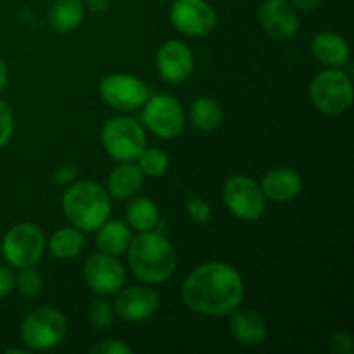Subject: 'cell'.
I'll list each match as a JSON object with an SVG mask.
<instances>
[{
  "label": "cell",
  "mask_w": 354,
  "mask_h": 354,
  "mask_svg": "<svg viewBox=\"0 0 354 354\" xmlns=\"http://www.w3.org/2000/svg\"><path fill=\"white\" fill-rule=\"evenodd\" d=\"M244 280L232 265L207 261L196 266L182 286V301L204 317H228L244 301Z\"/></svg>",
  "instance_id": "1"
},
{
  "label": "cell",
  "mask_w": 354,
  "mask_h": 354,
  "mask_svg": "<svg viewBox=\"0 0 354 354\" xmlns=\"http://www.w3.org/2000/svg\"><path fill=\"white\" fill-rule=\"evenodd\" d=\"M127 254L133 275L149 286L166 282L176 270V252L161 232H138L131 239Z\"/></svg>",
  "instance_id": "2"
},
{
  "label": "cell",
  "mask_w": 354,
  "mask_h": 354,
  "mask_svg": "<svg viewBox=\"0 0 354 354\" xmlns=\"http://www.w3.org/2000/svg\"><path fill=\"white\" fill-rule=\"evenodd\" d=\"M111 196L92 180L75 182L62 196V213L73 227L82 232H95L111 216Z\"/></svg>",
  "instance_id": "3"
},
{
  "label": "cell",
  "mask_w": 354,
  "mask_h": 354,
  "mask_svg": "<svg viewBox=\"0 0 354 354\" xmlns=\"http://www.w3.org/2000/svg\"><path fill=\"white\" fill-rule=\"evenodd\" d=\"M308 95L320 113L339 116L353 106V80L342 68H325L311 80Z\"/></svg>",
  "instance_id": "4"
},
{
  "label": "cell",
  "mask_w": 354,
  "mask_h": 354,
  "mask_svg": "<svg viewBox=\"0 0 354 354\" xmlns=\"http://www.w3.org/2000/svg\"><path fill=\"white\" fill-rule=\"evenodd\" d=\"M104 151L116 161H135L147 145L145 130L130 116H114L104 124L100 133Z\"/></svg>",
  "instance_id": "5"
},
{
  "label": "cell",
  "mask_w": 354,
  "mask_h": 354,
  "mask_svg": "<svg viewBox=\"0 0 354 354\" xmlns=\"http://www.w3.org/2000/svg\"><path fill=\"white\" fill-rule=\"evenodd\" d=\"M68 330V320L59 310L41 306L31 311L21 325V339L30 351L57 348Z\"/></svg>",
  "instance_id": "6"
},
{
  "label": "cell",
  "mask_w": 354,
  "mask_h": 354,
  "mask_svg": "<svg viewBox=\"0 0 354 354\" xmlns=\"http://www.w3.org/2000/svg\"><path fill=\"white\" fill-rule=\"evenodd\" d=\"M45 251V235L35 223H17L2 239V256L12 268L35 266Z\"/></svg>",
  "instance_id": "7"
},
{
  "label": "cell",
  "mask_w": 354,
  "mask_h": 354,
  "mask_svg": "<svg viewBox=\"0 0 354 354\" xmlns=\"http://www.w3.org/2000/svg\"><path fill=\"white\" fill-rule=\"evenodd\" d=\"M223 203L237 220L256 221L266 209L261 185L245 175H232L223 185Z\"/></svg>",
  "instance_id": "8"
},
{
  "label": "cell",
  "mask_w": 354,
  "mask_h": 354,
  "mask_svg": "<svg viewBox=\"0 0 354 354\" xmlns=\"http://www.w3.org/2000/svg\"><path fill=\"white\" fill-rule=\"evenodd\" d=\"M142 107V121L159 138L171 140L185 128V111L175 97L152 95Z\"/></svg>",
  "instance_id": "9"
},
{
  "label": "cell",
  "mask_w": 354,
  "mask_h": 354,
  "mask_svg": "<svg viewBox=\"0 0 354 354\" xmlns=\"http://www.w3.org/2000/svg\"><path fill=\"white\" fill-rule=\"evenodd\" d=\"M100 99L111 107L123 113L138 109L149 99V88L137 76L127 73H113L100 80L99 83Z\"/></svg>",
  "instance_id": "10"
},
{
  "label": "cell",
  "mask_w": 354,
  "mask_h": 354,
  "mask_svg": "<svg viewBox=\"0 0 354 354\" xmlns=\"http://www.w3.org/2000/svg\"><path fill=\"white\" fill-rule=\"evenodd\" d=\"M173 28L189 37H206L218 24L216 10L206 0H173L169 10Z\"/></svg>",
  "instance_id": "11"
},
{
  "label": "cell",
  "mask_w": 354,
  "mask_h": 354,
  "mask_svg": "<svg viewBox=\"0 0 354 354\" xmlns=\"http://www.w3.org/2000/svg\"><path fill=\"white\" fill-rule=\"evenodd\" d=\"M83 279L90 290L99 296H111L123 289L127 282V272L116 256L100 251L88 256L83 266Z\"/></svg>",
  "instance_id": "12"
},
{
  "label": "cell",
  "mask_w": 354,
  "mask_h": 354,
  "mask_svg": "<svg viewBox=\"0 0 354 354\" xmlns=\"http://www.w3.org/2000/svg\"><path fill=\"white\" fill-rule=\"evenodd\" d=\"M114 299V315L130 324H138L151 318L159 310L161 297L158 290L152 289L149 283L145 286H133L118 290Z\"/></svg>",
  "instance_id": "13"
},
{
  "label": "cell",
  "mask_w": 354,
  "mask_h": 354,
  "mask_svg": "<svg viewBox=\"0 0 354 354\" xmlns=\"http://www.w3.org/2000/svg\"><path fill=\"white\" fill-rule=\"evenodd\" d=\"M156 68L165 82L180 85L187 82L194 71V54L189 45L180 40H168L156 55Z\"/></svg>",
  "instance_id": "14"
},
{
  "label": "cell",
  "mask_w": 354,
  "mask_h": 354,
  "mask_svg": "<svg viewBox=\"0 0 354 354\" xmlns=\"http://www.w3.org/2000/svg\"><path fill=\"white\" fill-rule=\"evenodd\" d=\"M258 19L273 40H289L299 30L297 10L287 0H265L259 7Z\"/></svg>",
  "instance_id": "15"
},
{
  "label": "cell",
  "mask_w": 354,
  "mask_h": 354,
  "mask_svg": "<svg viewBox=\"0 0 354 354\" xmlns=\"http://www.w3.org/2000/svg\"><path fill=\"white\" fill-rule=\"evenodd\" d=\"M261 190L266 199L273 203H290L303 192V178L290 168L270 169L261 180Z\"/></svg>",
  "instance_id": "16"
},
{
  "label": "cell",
  "mask_w": 354,
  "mask_h": 354,
  "mask_svg": "<svg viewBox=\"0 0 354 354\" xmlns=\"http://www.w3.org/2000/svg\"><path fill=\"white\" fill-rule=\"evenodd\" d=\"M232 335L244 346L263 344L268 337V324L265 317L254 310H237L228 315Z\"/></svg>",
  "instance_id": "17"
},
{
  "label": "cell",
  "mask_w": 354,
  "mask_h": 354,
  "mask_svg": "<svg viewBox=\"0 0 354 354\" xmlns=\"http://www.w3.org/2000/svg\"><path fill=\"white\" fill-rule=\"evenodd\" d=\"M315 59L325 68H344L351 57L349 44L335 31H322L311 41Z\"/></svg>",
  "instance_id": "18"
},
{
  "label": "cell",
  "mask_w": 354,
  "mask_h": 354,
  "mask_svg": "<svg viewBox=\"0 0 354 354\" xmlns=\"http://www.w3.org/2000/svg\"><path fill=\"white\" fill-rule=\"evenodd\" d=\"M145 175L137 162L123 161L111 171L107 178V194L114 199H131L140 192Z\"/></svg>",
  "instance_id": "19"
},
{
  "label": "cell",
  "mask_w": 354,
  "mask_h": 354,
  "mask_svg": "<svg viewBox=\"0 0 354 354\" xmlns=\"http://www.w3.org/2000/svg\"><path fill=\"white\" fill-rule=\"evenodd\" d=\"M97 248L102 252L111 256L124 254L130 245L133 234H131L130 225L123 223L120 220H107L106 223L97 228Z\"/></svg>",
  "instance_id": "20"
},
{
  "label": "cell",
  "mask_w": 354,
  "mask_h": 354,
  "mask_svg": "<svg viewBox=\"0 0 354 354\" xmlns=\"http://www.w3.org/2000/svg\"><path fill=\"white\" fill-rule=\"evenodd\" d=\"M83 16V0H55L48 10V26L57 33H69L82 24Z\"/></svg>",
  "instance_id": "21"
},
{
  "label": "cell",
  "mask_w": 354,
  "mask_h": 354,
  "mask_svg": "<svg viewBox=\"0 0 354 354\" xmlns=\"http://www.w3.org/2000/svg\"><path fill=\"white\" fill-rule=\"evenodd\" d=\"M159 220H161V214H159L158 204L149 197H135L127 206V221L133 230H154L159 225Z\"/></svg>",
  "instance_id": "22"
},
{
  "label": "cell",
  "mask_w": 354,
  "mask_h": 354,
  "mask_svg": "<svg viewBox=\"0 0 354 354\" xmlns=\"http://www.w3.org/2000/svg\"><path fill=\"white\" fill-rule=\"evenodd\" d=\"M190 121L197 130L209 133L221 127L223 111L216 100L209 99V97H199L190 104Z\"/></svg>",
  "instance_id": "23"
},
{
  "label": "cell",
  "mask_w": 354,
  "mask_h": 354,
  "mask_svg": "<svg viewBox=\"0 0 354 354\" xmlns=\"http://www.w3.org/2000/svg\"><path fill=\"white\" fill-rule=\"evenodd\" d=\"M83 245H85V235L76 227L59 228L52 234L50 242H48L52 256L57 259L76 258L82 252Z\"/></svg>",
  "instance_id": "24"
},
{
  "label": "cell",
  "mask_w": 354,
  "mask_h": 354,
  "mask_svg": "<svg viewBox=\"0 0 354 354\" xmlns=\"http://www.w3.org/2000/svg\"><path fill=\"white\" fill-rule=\"evenodd\" d=\"M135 161H137L142 173L145 176H151V178H159L169 168L168 156H166L165 151H161L158 147H147L145 145V149L140 152V156Z\"/></svg>",
  "instance_id": "25"
},
{
  "label": "cell",
  "mask_w": 354,
  "mask_h": 354,
  "mask_svg": "<svg viewBox=\"0 0 354 354\" xmlns=\"http://www.w3.org/2000/svg\"><path fill=\"white\" fill-rule=\"evenodd\" d=\"M14 287H17L19 294L24 297H37L44 289V279L41 273L38 272L35 266H26V268H19V273L14 280Z\"/></svg>",
  "instance_id": "26"
},
{
  "label": "cell",
  "mask_w": 354,
  "mask_h": 354,
  "mask_svg": "<svg viewBox=\"0 0 354 354\" xmlns=\"http://www.w3.org/2000/svg\"><path fill=\"white\" fill-rule=\"evenodd\" d=\"M86 318H88V324L92 328H95V330H106V328H109L114 322L113 304L107 303L106 299L93 301L88 306Z\"/></svg>",
  "instance_id": "27"
},
{
  "label": "cell",
  "mask_w": 354,
  "mask_h": 354,
  "mask_svg": "<svg viewBox=\"0 0 354 354\" xmlns=\"http://www.w3.org/2000/svg\"><path fill=\"white\" fill-rule=\"evenodd\" d=\"M14 133V114L9 104L0 99V149L9 144Z\"/></svg>",
  "instance_id": "28"
},
{
  "label": "cell",
  "mask_w": 354,
  "mask_h": 354,
  "mask_svg": "<svg viewBox=\"0 0 354 354\" xmlns=\"http://www.w3.org/2000/svg\"><path fill=\"white\" fill-rule=\"evenodd\" d=\"M187 213H189L190 220H194L196 223H207L211 220V216H213L211 206L206 201L201 199V197H192L187 203Z\"/></svg>",
  "instance_id": "29"
},
{
  "label": "cell",
  "mask_w": 354,
  "mask_h": 354,
  "mask_svg": "<svg viewBox=\"0 0 354 354\" xmlns=\"http://www.w3.org/2000/svg\"><path fill=\"white\" fill-rule=\"evenodd\" d=\"M88 353L93 354H131L133 349L128 344H124L123 341H118V339H107V341H100L97 344H93L88 349Z\"/></svg>",
  "instance_id": "30"
},
{
  "label": "cell",
  "mask_w": 354,
  "mask_h": 354,
  "mask_svg": "<svg viewBox=\"0 0 354 354\" xmlns=\"http://www.w3.org/2000/svg\"><path fill=\"white\" fill-rule=\"evenodd\" d=\"M328 348L335 354H353L354 341L353 335L348 332H335L328 339Z\"/></svg>",
  "instance_id": "31"
},
{
  "label": "cell",
  "mask_w": 354,
  "mask_h": 354,
  "mask_svg": "<svg viewBox=\"0 0 354 354\" xmlns=\"http://www.w3.org/2000/svg\"><path fill=\"white\" fill-rule=\"evenodd\" d=\"M14 280H16V275L12 272V266L0 265V299L9 296L10 290L14 289Z\"/></svg>",
  "instance_id": "32"
},
{
  "label": "cell",
  "mask_w": 354,
  "mask_h": 354,
  "mask_svg": "<svg viewBox=\"0 0 354 354\" xmlns=\"http://www.w3.org/2000/svg\"><path fill=\"white\" fill-rule=\"evenodd\" d=\"M290 6L296 10H303V12H310L315 10L322 3V0H287Z\"/></svg>",
  "instance_id": "33"
},
{
  "label": "cell",
  "mask_w": 354,
  "mask_h": 354,
  "mask_svg": "<svg viewBox=\"0 0 354 354\" xmlns=\"http://www.w3.org/2000/svg\"><path fill=\"white\" fill-rule=\"evenodd\" d=\"M75 175H76L75 166H64V168H61L57 173H55L54 178H55V182L61 183V185H64V183L71 182V180L75 178Z\"/></svg>",
  "instance_id": "34"
},
{
  "label": "cell",
  "mask_w": 354,
  "mask_h": 354,
  "mask_svg": "<svg viewBox=\"0 0 354 354\" xmlns=\"http://www.w3.org/2000/svg\"><path fill=\"white\" fill-rule=\"evenodd\" d=\"M83 3H85L92 12L97 14L106 12V10L109 9V0H83Z\"/></svg>",
  "instance_id": "35"
},
{
  "label": "cell",
  "mask_w": 354,
  "mask_h": 354,
  "mask_svg": "<svg viewBox=\"0 0 354 354\" xmlns=\"http://www.w3.org/2000/svg\"><path fill=\"white\" fill-rule=\"evenodd\" d=\"M7 83H9V68H7L3 59H0V92H3Z\"/></svg>",
  "instance_id": "36"
},
{
  "label": "cell",
  "mask_w": 354,
  "mask_h": 354,
  "mask_svg": "<svg viewBox=\"0 0 354 354\" xmlns=\"http://www.w3.org/2000/svg\"><path fill=\"white\" fill-rule=\"evenodd\" d=\"M28 351H30V349H7V354H28Z\"/></svg>",
  "instance_id": "37"
}]
</instances>
